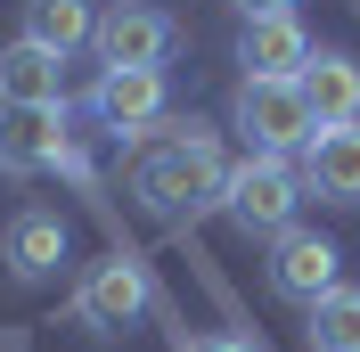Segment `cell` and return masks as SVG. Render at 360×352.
Masks as SVG:
<instances>
[{
    "instance_id": "cell-12",
    "label": "cell",
    "mask_w": 360,
    "mask_h": 352,
    "mask_svg": "<svg viewBox=\"0 0 360 352\" xmlns=\"http://www.w3.org/2000/svg\"><path fill=\"white\" fill-rule=\"evenodd\" d=\"M0 107H66V58L17 33L0 49Z\"/></svg>"
},
{
    "instance_id": "cell-8",
    "label": "cell",
    "mask_w": 360,
    "mask_h": 352,
    "mask_svg": "<svg viewBox=\"0 0 360 352\" xmlns=\"http://www.w3.org/2000/svg\"><path fill=\"white\" fill-rule=\"evenodd\" d=\"M319 58V42L303 33V17H246L238 25V66H246V82H295V74Z\"/></svg>"
},
{
    "instance_id": "cell-6",
    "label": "cell",
    "mask_w": 360,
    "mask_h": 352,
    "mask_svg": "<svg viewBox=\"0 0 360 352\" xmlns=\"http://www.w3.org/2000/svg\"><path fill=\"white\" fill-rule=\"evenodd\" d=\"M98 66H164L180 49V25L164 17V8H139V0H115V8H98Z\"/></svg>"
},
{
    "instance_id": "cell-9",
    "label": "cell",
    "mask_w": 360,
    "mask_h": 352,
    "mask_svg": "<svg viewBox=\"0 0 360 352\" xmlns=\"http://www.w3.org/2000/svg\"><path fill=\"white\" fill-rule=\"evenodd\" d=\"M295 172H303V197L319 205H360V123H319L295 156Z\"/></svg>"
},
{
    "instance_id": "cell-11",
    "label": "cell",
    "mask_w": 360,
    "mask_h": 352,
    "mask_svg": "<svg viewBox=\"0 0 360 352\" xmlns=\"http://www.w3.org/2000/svg\"><path fill=\"white\" fill-rule=\"evenodd\" d=\"M0 263L17 287H41L49 270L66 263V213H49V205H25L8 230H0Z\"/></svg>"
},
{
    "instance_id": "cell-4",
    "label": "cell",
    "mask_w": 360,
    "mask_h": 352,
    "mask_svg": "<svg viewBox=\"0 0 360 352\" xmlns=\"http://www.w3.org/2000/svg\"><path fill=\"white\" fill-rule=\"evenodd\" d=\"M229 123L246 132L254 156H303V139L319 132L311 107H303V82H238V115Z\"/></svg>"
},
{
    "instance_id": "cell-7",
    "label": "cell",
    "mask_w": 360,
    "mask_h": 352,
    "mask_svg": "<svg viewBox=\"0 0 360 352\" xmlns=\"http://www.w3.org/2000/svg\"><path fill=\"white\" fill-rule=\"evenodd\" d=\"M336 270H344V254L319 238V230H303V221H295L287 238H270V295H287V303L311 311L319 295H336V287H344Z\"/></svg>"
},
{
    "instance_id": "cell-16",
    "label": "cell",
    "mask_w": 360,
    "mask_h": 352,
    "mask_svg": "<svg viewBox=\"0 0 360 352\" xmlns=\"http://www.w3.org/2000/svg\"><path fill=\"white\" fill-rule=\"evenodd\" d=\"M188 352H254V344H246V336H197Z\"/></svg>"
},
{
    "instance_id": "cell-15",
    "label": "cell",
    "mask_w": 360,
    "mask_h": 352,
    "mask_svg": "<svg viewBox=\"0 0 360 352\" xmlns=\"http://www.w3.org/2000/svg\"><path fill=\"white\" fill-rule=\"evenodd\" d=\"M311 352H360V287H336L311 303Z\"/></svg>"
},
{
    "instance_id": "cell-1",
    "label": "cell",
    "mask_w": 360,
    "mask_h": 352,
    "mask_svg": "<svg viewBox=\"0 0 360 352\" xmlns=\"http://www.w3.org/2000/svg\"><path fill=\"white\" fill-rule=\"evenodd\" d=\"M139 164H131V197L148 205L156 221H197V213H221L229 197V164H221V132L197 123V115H164L131 139Z\"/></svg>"
},
{
    "instance_id": "cell-17",
    "label": "cell",
    "mask_w": 360,
    "mask_h": 352,
    "mask_svg": "<svg viewBox=\"0 0 360 352\" xmlns=\"http://www.w3.org/2000/svg\"><path fill=\"white\" fill-rule=\"evenodd\" d=\"M295 0H238V17H287Z\"/></svg>"
},
{
    "instance_id": "cell-14",
    "label": "cell",
    "mask_w": 360,
    "mask_h": 352,
    "mask_svg": "<svg viewBox=\"0 0 360 352\" xmlns=\"http://www.w3.org/2000/svg\"><path fill=\"white\" fill-rule=\"evenodd\" d=\"M25 42L74 58L82 42H98V0H25Z\"/></svg>"
},
{
    "instance_id": "cell-13",
    "label": "cell",
    "mask_w": 360,
    "mask_h": 352,
    "mask_svg": "<svg viewBox=\"0 0 360 352\" xmlns=\"http://www.w3.org/2000/svg\"><path fill=\"white\" fill-rule=\"evenodd\" d=\"M295 82H303L311 123H360V58H352V49H319Z\"/></svg>"
},
{
    "instance_id": "cell-10",
    "label": "cell",
    "mask_w": 360,
    "mask_h": 352,
    "mask_svg": "<svg viewBox=\"0 0 360 352\" xmlns=\"http://www.w3.org/2000/svg\"><path fill=\"white\" fill-rule=\"evenodd\" d=\"M66 107H0V172L8 180H33V172H58L66 156Z\"/></svg>"
},
{
    "instance_id": "cell-5",
    "label": "cell",
    "mask_w": 360,
    "mask_h": 352,
    "mask_svg": "<svg viewBox=\"0 0 360 352\" xmlns=\"http://www.w3.org/2000/svg\"><path fill=\"white\" fill-rule=\"evenodd\" d=\"M90 115H98V132L139 139L148 123H164V66H98Z\"/></svg>"
},
{
    "instance_id": "cell-2",
    "label": "cell",
    "mask_w": 360,
    "mask_h": 352,
    "mask_svg": "<svg viewBox=\"0 0 360 352\" xmlns=\"http://www.w3.org/2000/svg\"><path fill=\"white\" fill-rule=\"evenodd\" d=\"M295 205H303L295 156H246V164H229L221 221L238 230V238H287V230H295Z\"/></svg>"
},
{
    "instance_id": "cell-3",
    "label": "cell",
    "mask_w": 360,
    "mask_h": 352,
    "mask_svg": "<svg viewBox=\"0 0 360 352\" xmlns=\"http://www.w3.org/2000/svg\"><path fill=\"white\" fill-rule=\"evenodd\" d=\"M148 303H156V287H148V263H139V254H98V263L82 270V287H74V320H82L90 336L139 328Z\"/></svg>"
}]
</instances>
